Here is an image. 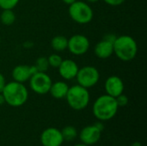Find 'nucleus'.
<instances>
[{
  "label": "nucleus",
  "instance_id": "f257e3e1",
  "mask_svg": "<svg viewBox=\"0 0 147 146\" xmlns=\"http://www.w3.org/2000/svg\"><path fill=\"white\" fill-rule=\"evenodd\" d=\"M2 95L4 98L5 103L13 108H18L24 105L28 99V90L27 87L16 81L6 83Z\"/></svg>",
  "mask_w": 147,
  "mask_h": 146
},
{
  "label": "nucleus",
  "instance_id": "f03ea898",
  "mask_svg": "<svg viewBox=\"0 0 147 146\" xmlns=\"http://www.w3.org/2000/svg\"><path fill=\"white\" fill-rule=\"evenodd\" d=\"M118 109L119 107L115 98L107 94L97 97L92 107L94 116L100 121H107L113 119L116 115Z\"/></svg>",
  "mask_w": 147,
  "mask_h": 146
},
{
  "label": "nucleus",
  "instance_id": "7ed1b4c3",
  "mask_svg": "<svg viewBox=\"0 0 147 146\" xmlns=\"http://www.w3.org/2000/svg\"><path fill=\"white\" fill-rule=\"evenodd\" d=\"M114 54L121 61H131L135 59L138 53L136 40L130 35L117 36L113 43Z\"/></svg>",
  "mask_w": 147,
  "mask_h": 146
},
{
  "label": "nucleus",
  "instance_id": "20e7f679",
  "mask_svg": "<svg viewBox=\"0 0 147 146\" xmlns=\"http://www.w3.org/2000/svg\"><path fill=\"white\" fill-rule=\"evenodd\" d=\"M65 99L71 108L76 111H81L88 107L90 96L88 89L77 84L69 87Z\"/></svg>",
  "mask_w": 147,
  "mask_h": 146
},
{
  "label": "nucleus",
  "instance_id": "39448f33",
  "mask_svg": "<svg viewBox=\"0 0 147 146\" xmlns=\"http://www.w3.org/2000/svg\"><path fill=\"white\" fill-rule=\"evenodd\" d=\"M68 14L70 17L78 24L90 23L94 16V12L90 5L86 2L79 0L69 5Z\"/></svg>",
  "mask_w": 147,
  "mask_h": 146
},
{
  "label": "nucleus",
  "instance_id": "423d86ee",
  "mask_svg": "<svg viewBox=\"0 0 147 146\" xmlns=\"http://www.w3.org/2000/svg\"><path fill=\"white\" fill-rule=\"evenodd\" d=\"M78 84L90 89L97 84L100 80V73L97 68L92 65H86L79 68L76 76Z\"/></svg>",
  "mask_w": 147,
  "mask_h": 146
},
{
  "label": "nucleus",
  "instance_id": "0eeeda50",
  "mask_svg": "<svg viewBox=\"0 0 147 146\" xmlns=\"http://www.w3.org/2000/svg\"><path fill=\"white\" fill-rule=\"evenodd\" d=\"M29 86L33 92L38 95L49 93L53 81L47 72H35L28 80Z\"/></svg>",
  "mask_w": 147,
  "mask_h": 146
},
{
  "label": "nucleus",
  "instance_id": "6e6552de",
  "mask_svg": "<svg viewBox=\"0 0 147 146\" xmlns=\"http://www.w3.org/2000/svg\"><path fill=\"white\" fill-rule=\"evenodd\" d=\"M90 46L89 39L84 34H74L68 39L67 49L68 51L76 56L85 54Z\"/></svg>",
  "mask_w": 147,
  "mask_h": 146
},
{
  "label": "nucleus",
  "instance_id": "1a4fd4ad",
  "mask_svg": "<svg viewBox=\"0 0 147 146\" xmlns=\"http://www.w3.org/2000/svg\"><path fill=\"white\" fill-rule=\"evenodd\" d=\"M40 143L42 146H61L64 139L61 131L55 127H48L40 134Z\"/></svg>",
  "mask_w": 147,
  "mask_h": 146
},
{
  "label": "nucleus",
  "instance_id": "9d476101",
  "mask_svg": "<svg viewBox=\"0 0 147 146\" xmlns=\"http://www.w3.org/2000/svg\"><path fill=\"white\" fill-rule=\"evenodd\" d=\"M104 89L107 95L115 98L118 96L123 94L125 86L122 79L120 77L113 75L106 79L104 83Z\"/></svg>",
  "mask_w": 147,
  "mask_h": 146
},
{
  "label": "nucleus",
  "instance_id": "9b49d317",
  "mask_svg": "<svg viewBox=\"0 0 147 146\" xmlns=\"http://www.w3.org/2000/svg\"><path fill=\"white\" fill-rule=\"evenodd\" d=\"M35 72H37V70L34 65H19L13 68L11 76L14 81L24 83L28 81Z\"/></svg>",
  "mask_w": 147,
  "mask_h": 146
},
{
  "label": "nucleus",
  "instance_id": "f8f14e48",
  "mask_svg": "<svg viewBox=\"0 0 147 146\" xmlns=\"http://www.w3.org/2000/svg\"><path fill=\"white\" fill-rule=\"evenodd\" d=\"M102 132L98 130L94 125L84 127L79 133V139L81 142L87 145H93L99 142Z\"/></svg>",
  "mask_w": 147,
  "mask_h": 146
},
{
  "label": "nucleus",
  "instance_id": "ddd939ff",
  "mask_svg": "<svg viewBox=\"0 0 147 146\" xmlns=\"http://www.w3.org/2000/svg\"><path fill=\"white\" fill-rule=\"evenodd\" d=\"M60 77L65 80H72L76 78L79 67L72 59H63L60 65L58 67Z\"/></svg>",
  "mask_w": 147,
  "mask_h": 146
},
{
  "label": "nucleus",
  "instance_id": "4468645a",
  "mask_svg": "<svg viewBox=\"0 0 147 146\" xmlns=\"http://www.w3.org/2000/svg\"><path fill=\"white\" fill-rule=\"evenodd\" d=\"M95 55L101 59H106L110 58L114 54L113 43L102 39L101 41L96 44L94 47Z\"/></svg>",
  "mask_w": 147,
  "mask_h": 146
},
{
  "label": "nucleus",
  "instance_id": "2eb2a0df",
  "mask_svg": "<svg viewBox=\"0 0 147 146\" xmlns=\"http://www.w3.org/2000/svg\"><path fill=\"white\" fill-rule=\"evenodd\" d=\"M69 86L64 81H57L52 83L49 93L54 99H64L68 92Z\"/></svg>",
  "mask_w": 147,
  "mask_h": 146
},
{
  "label": "nucleus",
  "instance_id": "dca6fc26",
  "mask_svg": "<svg viewBox=\"0 0 147 146\" xmlns=\"http://www.w3.org/2000/svg\"><path fill=\"white\" fill-rule=\"evenodd\" d=\"M68 39L64 35H56L51 40V46L55 52H63L67 49Z\"/></svg>",
  "mask_w": 147,
  "mask_h": 146
},
{
  "label": "nucleus",
  "instance_id": "f3484780",
  "mask_svg": "<svg viewBox=\"0 0 147 146\" xmlns=\"http://www.w3.org/2000/svg\"><path fill=\"white\" fill-rule=\"evenodd\" d=\"M16 19V15L13 9H3L0 15V22L5 26L12 25Z\"/></svg>",
  "mask_w": 147,
  "mask_h": 146
},
{
  "label": "nucleus",
  "instance_id": "a211bd4d",
  "mask_svg": "<svg viewBox=\"0 0 147 146\" xmlns=\"http://www.w3.org/2000/svg\"><path fill=\"white\" fill-rule=\"evenodd\" d=\"M61 133L64 139V141H72L78 137V130L72 126H65L61 130Z\"/></svg>",
  "mask_w": 147,
  "mask_h": 146
},
{
  "label": "nucleus",
  "instance_id": "6ab92c4d",
  "mask_svg": "<svg viewBox=\"0 0 147 146\" xmlns=\"http://www.w3.org/2000/svg\"><path fill=\"white\" fill-rule=\"evenodd\" d=\"M34 65L35 66L37 71H39V72H47L48 68L50 67L49 64H48L47 58H46V57H39L36 59L35 64Z\"/></svg>",
  "mask_w": 147,
  "mask_h": 146
},
{
  "label": "nucleus",
  "instance_id": "aec40b11",
  "mask_svg": "<svg viewBox=\"0 0 147 146\" xmlns=\"http://www.w3.org/2000/svg\"><path fill=\"white\" fill-rule=\"evenodd\" d=\"M47 60H48L49 66L53 68H58L60 65L63 59L58 53H53L47 57Z\"/></svg>",
  "mask_w": 147,
  "mask_h": 146
},
{
  "label": "nucleus",
  "instance_id": "412c9836",
  "mask_svg": "<svg viewBox=\"0 0 147 146\" xmlns=\"http://www.w3.org/2000/svg\"><path fill=\"white\" fill-rule=\"evenodd\" d=\"M20 0H0V8L2 9H13L19 3Z\"/></svg>",
  "mask_w": 147,
  "mask_h": 146
},
{
  "label": "nucleus",
  "instance_id": "4be33fe9",
  "mask_svg": "<svg viewBox=\"0 0 147 146\" xmlns=\"http://www.w3.org/2000/svg\"><path fill=\"white\" fill-rule=\"evenodd\" d=\"M115 100H116V102H117V105L119 108L126 107L128 104V97L124 94H121V95L118 96L117 97H115Z\"/></svg>",
  "mask_w": 147,
  "mask_h": 146
},
{
  "label": "nucleus",
  "instance_id": "5701e85b",
  "mask_svg": "<svg viewBox=\"0 0 147 146\" xmlns=\"http://www.w3.org/2000/svg\"><path fill=\"white\" fill-rule=\"evenodd\" d=\"M103 1L110 6H119L124 3L126 0H103Z\"/></svg>",
  "mask_w": 147,
  "mask_h": 146
},
{
  "label": "nucleus",
  "instance_id": "b1692460",
  "mask_svg": "<svg viewBox=\"0 0 147 146\" xmlns=\"http://www.w3.org/2000/svg\"><path fill=\"white\" fill-rule=\"evenodd\" d=\"M116 37L117 36L115 34H105V36L103 37V39L106 40H109V41H110L112 43H114V41L115 40Z\"/></svg>",
  "mask_w": 147,
  "mask_h": 146
},
{
  "label": "nucleus",
  "instance_id": "393cba45",
  "mask_svg": "<svg viewBox=\"0 0 147 146\" xmlns=\"http://www.w3.org/2000/svg\"><path fill=\"white\" fill-rule=\"evenodd\" d=\"M6 84V80H5V77L0 72V93L2 92V90L3 89L4 86Z\"/></svg>",
  "mask_w": 147,
  "mask_h": 146
},
{
  "label": "nucleus",
  "instance_id": "a878e982",
  "mask_svg": "<svg viewBox=\"0 0 147 146\" xmlns=\"http://www.w3.org/2000/svg\"><path fill=\"white\" fill-rule=\"evenodd\" d=\"M94 126L98 129V130H100L101 132H102L103 130H104V125H103V123H102V121H100V120H98L96 123H95L94 124Z\"/></svg>",
  "mask_w": 147,
  "mask_h": 146
},
{
  "label": "nucleus",
  "instance_id": "bb28decb",
  "mask_svg": "<svg viewBox=\"0 0 147 146\" xmlns=\"http://www.w3.org/2000/svg\"><path fill=\"white\" fill-rule=\"evenodd\" d=\"M64 3H65V4H67V5H70V4H71V3H73L74 2H76L77 0H61Z\"/></svg>",
  "mask_w": 147,
  "mask_h": 146
},
{
  "label": "nucleus",
  "instance_id": "cd10ccee",
  "mask_svg": "<svg viewBox=\"0 0 147 146\" xmlns=\"http://www.w3.org/2000/svg\"><path fill=\"white\" fill-rule=\"evenodd\" d=\"M3 103H5V102H4V98H3V96L2 93H0V105H2V104H3Z\"/></svg>",
  "mask_w": 147,
  "mask_h": 146
},
{
  "label": "nucleus",
  "instance_id": "c85d7f7f",
  "mask_svg": "<svg viewBox=\"0 0 147 146\" xmlns=\"http://www.w3.org/2000/svg\"><path fill=\"white\" fill-rule=\"evenodd\" d=\"M100 0H85V2L88 3H97Z\"/></svg>",
  "mask_w": 147,
  "mask_h": 146
},
{
  "label": "nucleus",
  "instance_id": "c756f323",
  "mask_svg": "<svg viewBox=\"0 0 147 146\" xmlns=\"http://www.w3.org/2000/svg\"><path fill=\"white\" fill-rule=\"evenodd\" d=\"M131 146H141V144L140 142H135V143H134Z\"/></svg>",
  "mask_w": 147,
  "mask_h": 146
},
{
  "label": "nucleus",
  "instance_id": "7c9ffc66",
  "mask_svg": "<svg viewBox=\"0 0 147 146\" xmlns=\"http://www.w3.org/2000/svg\"><path fill=\"white\" fill-rule=\"evenodd\" d=\"M73 146H89V145H84V144H83V143H80V144H77V145H73Z\"/></svg>",
  "mask_w": 147,
  "mask_h": 146
},
{
  "label": "nucleus",
  "instance_id": "2f4dec72",
  "mask_svg": "<svg viewBox=\"0 0 147 146\" xmlns=\"http://www.w3.org/2000/svg\"><path fill=\"white\" fill-rule=\"evenodd\" d=\"M0 42H1V38H0Z\"/></svg>",
  "mask_w": 147,
  "mask_h": 146
}]
</instances>
